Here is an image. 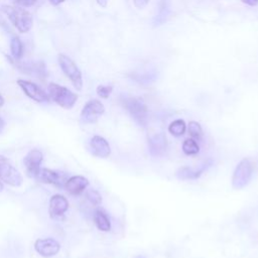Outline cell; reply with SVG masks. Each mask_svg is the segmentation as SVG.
<instances>
[{
	"mask_svg": "<svg viewBox=\"0 0 258 258\" xmlns=\"http://www.w3.org/2000/svg\"><path fill=\"white\" fill-rule=\"evenodd\" d=\"M124 108L128 111L134 122L140 127H146L148 123V111L144 101L139 97H124Z\"/></svg>",
	"mask_w": 258,
	"mask_h": 258,
	"instance_id": "cell-1",
	"label": "cell"
},
{
	"mask_svg": "<svg viewBox=\"0 0 258 258\" xmlns=\"http://www.w3.org/2000/svg\"><path fill=\"white\" fill-rule=\"evenodd\" d=\"M2 11L8 16L12 24L18 29L19 32L25 33L30 30L32 27V16L31 14L19 7H14V6H8V5H3L2 6Z\"/></svg>",
	"mask_w": 258,
	"mask_h": 258,
	"instance_id": "cell-2",
	"label": "cell"
},
{
	"mask_svg": "<svg viewBox=\"0 0 258 258\" xmlns=\"http://www.w3.org/2000/svg\"><path fill=\"white\" fill-rule=\"evenodd\" d=\"M254 163L253 161L245 157L236 166L232 176V187L234 189L244 188L252 179L254 174Z\"/></svg>",
	"mask_w": 258,
	"mask_h": 258,
	"instance_id": "cell-3",
	"label": "cell"
},
{
	"mask_svg": "<svg viewBox=\"0 0 258 258\" xmlns=\"http://www.w3.org/2000/svg\"><path fill=\"white\" fill-rule=\"evenodd\" d=\"M48 97L63 109H71L78 100V95L66 87L50 83L47 88Z\"/></svg>",
	"mask_w": 258,
	"mask_h": 258,
	"instance_id": "cell-4",
	"label": "cell"
},
{
	"mask_svg": "<svg viewBox=\"0 0 258 258\" xmlns=\"http://www.w3.org/2000/svg\"><path fill=\"white\" fill-rule=\"evenodd\" d=\"M57 61L59 63V67L61 71L64 73V75L70 79L74 87L80 91L83 87V79H82V73L75 63V61L69 57L66 54H58Z\"/></svg>",
	"mask_w": 258,
	"mask_h": 258,
	"instance_id": "cell-5",
	"label": "cell"
},
{
	"mask_svg": "<svg viewBox=\"0 0 258 258\" xmlns=\"http://www.w3.org/2000/svg\"><path fill=\"white\" fill-rule=\"evenodd\" d=\"M0 180L14 187L20 186L23 182L22 175L3 155H0Z\"/></svg>",
	"mask_w": 258,
	"mask_h": 258,
	"instance_id": "cell-6",
	"label": "cell"
},
{
	"mask_svg": "<svg viewBox=\"0 0 258 258\" xmlns=\"http://www.w3.org/2000/svg\"><path fill=\"white\" fill-rule=\"evenodd\" d=\"M104 105L99 100L92 99L85 104V106L82 109L80 117L83 123L93 124L97 122V120L104 114Z\"/></svg>",
	"mask_w": 258,
	"mask_h": 258,
	"instance_id": "cell-7",
	"label": "cell"
},
{
	"mask_svg": "<svg viewBox=\"0 0 258 258\" xmlns=\"http://www.w3.org/2000/svg\"><path fill=\"white\" fill-rule=\"evenodd\" d=\"M43 159V154L38 149H31L23 158V164L27 176L36 178L40 170V164Z\"/></svg>",
	"mask_w": 258,
	"mask_h": 258,
	"instance_id": "cell-8",
	"label": "cell"
},
{
	"mask_svg": "<svg viewBox=\"0 0 258 258\" xmlns=\"http://www.w3.org/2000/svg\"><path fill=\"white\" fill-rule=\"evenodd\" d=\"M17 84L28 98L32 99L33 101H35L37 103H45L50 100L48 95L43 90H41L36 84H34L30 81H25V80L19 79L17 81Z\"/></svg>",
	"mask_w": 258,
	"mask_h": 258,
	"instance_id": "cell-9",
	"label": "cell"
},
{
	"mask_svg": "<svg viewBox=\"0 0 258 258\" xmlns=\"http://www.w3.org/2000/svg\"><path fill=\"white\" fill-rule=\"evenodd\" d=\"M35 251L42 257H51L56 255L60 250V244L53 238L37 239L34 242Z\"/></svg>",
	"mask_w": 258,
	"mask_h": 258,
	"instance_id": "cell-10",
	"label": "cell"
},
{
	"mask_svg": "<svg viewBox=\"0 0 258 258\" xmlns=\"http://www.w3.org/2000/svg\"><path fill=\"white\" fill-rule=\"evenodd\" d=\"M213 165V159L208 158L204 163L199 167V169H192L188 166H181L175 171V176L180 180H189L199 178L209 167Z\"/></svg>",
	"mask_w": 258,
	"mask_h": 258,
	"instance_id": "cell-11",
	"label": "cell"
},
{
	"mask_svg": "<svg viewBox=\"0 0 258 258\" xmlns=\"http://www.w3.org/2000/svg\"><path fill=\"white\" fill-rule=\"evenodd\" d=\"M148 151L149 154L153 157H160L165 154L167 149V140L166 136L160 132L156 133L153 136L148 138Z\"/></svg>",
	"mask_w": 258,
	"mask_h": 258,
	"instance_id": "cell-12",
	"label": "cell"
},
{
	"mask_svg": "<svg viewBox=\"0 0 258 258\" xmlns=\"http://www.w3.org/2000/svg\"><path fill=\"white\" fill-rule=\"evenodd\" d=\"M69 201L62 195L55 194L51 196L48 203V214L51 219H56L62 216L69 209Z\"/></svg>",
	"mask_w": 258,
	"mask_h": 258,
	"instance_id": "cell-13",
	"label": "cell"
},
{
	"mask_svg": "<svg viewBox=\"0 0 258 258\" xmlns=\"http://www.w3.org/2000/svg\"><path fill=\"white\" fill-rule=\"evenodd\" d=\"M35 179H37L39 182L47 183V184H53L57 187L62 186L64 184L66 180H67L64 174H62L58 171L49 169V168H45V167L40 168L39 173L37 174Z\"/></svg>",
	"mask_w": 258,
	"mask_h": 258,
	"instance_id": "cell-14",
	"label": "cell"
},
{
	"mask_svg": "<svg viewBox=\"0 0 258 258\" xmlns=\"http://www.w3.org/2000/svg\"><path fill=\"white\" fill-rule=\"evenodd\" d=\"M90 149L94 156L100 158H107L111 154V147L109 142L100 135H95L91 138Z\"/></svg>",
	"mask_w": 258,
	"mask_h": 258,
	"instance_id": "cell-15",
	"label": "cell"
},
{
	"mask_svg": "<svg viewBox=\"0 0 258 258\" xmlns=\"http://www.w3.org/2000/svg\"><path fill=\"white\" fill-rule=\"evenodd\" d=\"M89 185V180L83 175H74L69 178H67L63 187L66 190L73 195V196H79L81 195Z\"/></svg>",
	"mask_w": 258,
	"mask_h": 258,
	"instance_id": "cell-16",
	"label": "cell"
},
{
	"mask_svg": "<svg viewBox=\"0 0 258 258\" xmlns=\"http://www.w3.org/2000/svg\"><path fill=\"white\" fill-rule=\"evenodd\" d=\"M23 73L27 75H33L38 78H44L46 76V70L43 62H32V63H22L21 69Z\"/></svg>",
	"mask_w": 258,
	"mask_h": 258,
	"instance_id": "cell-17",
	"label": "cell"
},
{
	"mask_svg": "<svg viewBox=\"0 0 258 258\" xmlns=\"http://www.w3.org/2000/svg\"><path fill=\"white\" fill-rule=\"evenodd\" d=\"M94 223L96 227L102 232H109L111 230V222L108 215L101 209L94 213Z\"/></svg>",
	"mask_w": 258,
	"mask_h": 258,
	"instance_id": "cell-18",
	"label": "cell"
},
{
	"mask_svg": "<svg viewBox=\"0 0 258 258\" xmlns=\"http://www.w3.org/2000/svg\"><path fill=\"white\" fill-rule=\"evenodd\" d=\"M186 125L182 119H176L168 125V132L174 137L182 136L185 133Z\"/></svg>",
	"mask_w": 258,
	"mask_h": 258,
	"instance_id": "cell-19",
	"label": "cell"
},
{
	"mask_svg": "<svg viewBox=\"0 0 258 258\" xmlns=\"http://www.w3.org/2000/svg\"><path fill=\"white\" fill-rule=\"evenodd\" d=\"M181 148L185 155H196L200 152V146L194 138H186L183 141Z\"/></svg>",
	"mask_w": 258,
	"mask_h": 258,
	"instance_id": "cell-20",
	"label": "cell"
},
{
	"mask_svg": "<svg viewBox=\"0 0 258 258\" xmlns=\"http://www.w3.org/2000/svg\"><path fill=\"white\" fill-rule=\"evenodd\" d=\"M10 50L15 59H19L23 55V44L18 37H13L10 41Z\"/></svg>",
	"mask_w": 258,
	"mask_h": 258,
	"instance_id": "cell-21",
	"label": "cell"
},
{
	"mask_svg": "<svg viewBox=\"0 0 258 258\" xmlns=\"http://www.w3.org/2000/svg\"><path fill=\"white\" fill-rule=\"evenodd\" d=\"M188 133L191 136V138L200 140L203 136V128L201 124L197 121H190L188 123Z\"/></svg>",
	"mask_w": 258,
	"mask_h": 258,
	"instance_id": "cell-22",
	"label": "cell"
},
{
	"mask_svg": "<svg viewBox=\"0 0 258 258\" xmlns=\"http://www.w3.org/2000/svg\"><path fill=\"white\" fill-rule=\"evenodd\" d=\"M86 198L93 206H99L102 203V196L96 189H89L86 192Z\"/></svg>",
	"mask_w": 258,
	"mask_h": 258,
	"instance_id": "cell-23",
	"label": "cell"
},
{
	"mask_svg": "<svg viewBox=\"0 0 258 258\" xmlns=\"http://www.w3.org/2000/svg\"><path fill=\"white\" fill-rule=\"evenodd\" d=\"M113 91V87L112 86H103V85H100L98 86L97 88V94L99 97L103 98V99H107L110 94L112 93Z\"/></svg>",
	"mask_w": 258,
	"mask_h": 258,
	"instance_id": "cell-24",
	"label": "cell"
},
{
	"mask_svg": "<svg viewBox=\"0 0 258 258\" xmlns=\"http://www.w3.org/2000/svg\"><path fill=\"white\" fill-rule=\"evenodd\" d=\"M18 4H20L21 6H24V7H30L32 6L37 0H16Z\"/></svg>",
	"mask_w": 258,
	"mask_h": 258,
	"instance_id": "cell-25",
	"label": "cell"
},
{
	"mask_svg": "<svg viewBox=\"0 0 258 258\" xmlns=\"http://www.w3.org/2000/svg\"><path fill=\"white\" fill-rule=\"evenodd\" d=\"M133 2L137 8L141 9V8H144L148 4L149 0H133Z\"/></svg>",
	"mask_w": 258,
	"mask_h": 258,
	"instance_id": "cell-26",
	"label": "cell"
},
{
	"mask_svg": "<svg viewBox=\"0 0 258 258\" xmlns=\"http://www.w3.org/2000/svg\"><path fill=\"white\" fill-rule=\"evenodd\" d=\"M242 1L249 6H256L258 4V0H242Z\"/></svg>",
	"mask_w": 258,
	"mask_h": 258,
	"instance_id": "cell-27",
	"label": "cell"
},
{
	"mask_svg": "<svg viewBox=\"0 0 258 258\" xmlns=\"http://www.w3.org/2000/svg\"><path fill=\"white\" fill-rule=\"evenodd\" d=\"M4 128H5V121L0 117V134L3 132Z\"/></svg>",
	"mask_w": 258,
	"mask_h": 258,
	"instance_id": "cell-28",
	"label": "cell"
},
{
	"mask_svg": "<svg viewBox=\"0 0 258 258\" xmlns=\"http://www.w3.org/2000/svg\"><path fill=\"white\" fill-rule=\"evenodd\" d=\"M49 2H50L52 5L56 6V5H59L60 3L64 2V0H49Z\"/></svg>",
	"mask_w": 258,
	"mask_h": 258,
	"instance_id": "cell-29",
	"label": "cell"
},
{
	"mask_svg": "<svg viewBox=\"0 0 258 258\" xmlns=\"http://www.w3.org/2000/svg\"><path fill=\"white\" fill-rule=\"evenodd\" d=\"M97 2H98L99 5H101L102 7H106V6H107V0H97Z\"/></svg>",
	"mask_w": 258,
	"mask_h": 258,
	"instance_id": "cell-30",
	"label": "cell"
},
{
	"mask_svg": "<svg viewBox=\"0 0 258 258\" xmlns=\"http://www.w3.org/2000/svg\"><path fill=\"white\" fill-rule=\"evenodd\" d=\"M4 104V98L2 97V95L0 94V107H2Z\"/></svg>",
	"mask_w": 258,
	"mask_h": 258,
	"instance_id": "cell-31",
	"label": "cell"
},
{
	"mask_svg": "<svg viewBox=\"0 0 258 258\" xmlns=\"http://www.w3.org/2000/svg\"><path fill=\"white\" fill-rule=\"evenodd\" d=\"M4 188V185H3V182L0 180V191H2Z\"/></svg>",
	"mask_w": 258,
	"mask_h": 258,
	"instance_id": "cell-32",
	"label": "cell"
},
{
	"mask_svg": "<svg viewBox=\"0 0 258 258\" xmlns=\"http://www.w3.org/2000/svg\"><path fill=\"white\" fill-rule=\"evenodd\" d=\"M135 258H145L143 255H137Z\"/></svg>",
	"mask_w": 258,
	"mask_h": 258,
	"instance_id": "cell-33",
	"label": "cell"
}]
</instances>
